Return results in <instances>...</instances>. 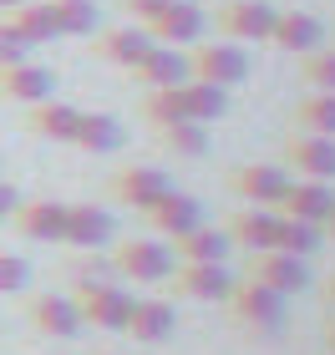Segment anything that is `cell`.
Returning a JSON list of instances; mask_svg holds the SVG:
<instances>
[{
  "instance_id": "obj_32",
  "label": "cell",
  "mask_w": 335,
  "mask_h": 355,
  "mask_svg": "<svg viewBox=\"0 0 335 355\" xmlns=\"http://www.w3.org/2000/svg\"><path fill=\"white\" fill-rule=\"evenodd\" d=\"M183 87V82H178ZM178 87H157L142 96V117H148L153 127H168V122H188V112H183V92Z\"/></svg>"
},
{
  "instance_id": "obj_10",
  "label": "cell",
  "mask_w": 335,
  "mask_h": 355,
  "mask_svg": "<svg viewBox=\"0 0 335 355\" xmlns=\"http://www.w3.org/2000/svg\"><path fill=\"white\" fill-rule=\"evenodd\" d=\"M148 229H153V239H163V244H173V239H183L188 229H198L203 223V208H198V198H188V193H178V188H168L163 198H157L148 214Z\"/></svg>"
},
{
  "instance_id": "obj_40",
  "label": "cell",
  "mask_w": 335,
  "mask_h": 355,
  "mask_svg": "<svg viewBox=\"0 0 335 355\" xmlns=\"http://www.w3.org/2000/svg\"><path fill=\"white\" fill-rule=\"evenodd\" d=\"M320 234H330V239H335V208H330V218L320 223Z\"/></svg>"
},
{
  "instance_id": "obj_42",
  "label": "cell",
  "mask_w": 335,
  "mask_h": 355,
  "mask_svg": "<svg viewBox=\"0 0 335 355\" xmlns=\"http://www.w3.org/2000/svg\"><path fill=\"white\" fill-rule=\"evenodd\" d=\"M325 355H330V350H325Z\"/></svg>"
},
{
  "instance_id": "obj_6",
  "label": "cell",
  "mask_w": 335,
  "mask_h": 355,
  "mask_svg": "<svg viewBox=\"0 0 335 355\" xmlns=\"http://www.w3.org/2000/svg\"><path fill=\"white\" fill-rule=\"evenodd\" d=\"M229 188L244 198L249 208H280L284 188H290V173L280 163H239L229 173Z\"/></svg>"
},
{
  "instance_id": "obj_13",
  "label": "cell",
  "mask_w": 335,
  "mask_h": 355,
  "mask_svg": "<svg viewBox=\"0 0 335 355\" xmlns=\"http://www.w3.org/2000/svg\"><path fill=\"white\" fill-rule=\"evenodd\" d=\"M46 96H56V76L46 67H36V61H10V67H0V102L36 107Z\"/></svg>"
},
{
  "instance_id": "obj_2",
  "label": "cell",
  "mask_w": 335,
  "mask_h": 355,
  "mask_svg": "<svg viewBox=\"0 0 335 355\" xmlns=\"http://www.w3.org/2000/svg\"><path fill=\"white\" fill-rule=\"evenodd\" d=\"M173 244H163V239H122V244H112V269L122 274V279L132 284H163L173 274Z\"/></svg>"
},
{
  "instance_id": "obj_25",
  "label": "cell",
  "mask_w": 335,
  "mask_h": 355,
  "mask_svg": "<svg viewBox=\"0 0 335 355\" xmlns=\"http://www.w3.org/2000/svg\"><path fill=\"white\" fill-rule=\"evenodd\" d=\"M223 254H229V239H223V229H209V223L173 239V259L178 264H223Z\"/></svg>"
},
{
  "instance_id": "obj_33",
  "label": "cell",
  "mask_w": 335,
  "mask_h": 355,
  "mask_svg": "<svg viewBox=\"0 0 335 355\" xmlns=\"http://www.w3.org/2000/svg\"><path fill=\"white\" fill-rule=\"evenodd\" d=\"M300 76L310 92H335V51H305L300 56Z\"/></svg>"
},
{
  "instance_id": "obj_19",
  "label": "cell",
  "mask_w": 335,
  "mask_h": 355,
  "mask_svg": "<svg viewBox=\"0 0 335 355\" xmlns=\"http://www.w3.org/2000/svg\"><path fill=\"white\" fill-rule=\"evenodd\" d=\"M275 234H280V214L275 208H244V214H234L229 223H223V239L249 254H264L275 249Z\"/></svg>"
},
{
  "instance_id": "obj_27",
  "label": "cell",
  "mask_w": 335,
  "mask_h": 355,
  "mask_svg": "<svg viewBox=\"0 0 335 355\" xmlns=\"http://www.w3.org/2000/svg\"><path fill=\"white\" fill-rule=\"evenodd\" d=\"M295 132H320V137H335V92H305L290 112Z\"/></svg>"
},
{
  "instance_id": "obj_41",
  "label": "cell",
  "mask_w": 335,
  "mask_h": 355,
  "mask_svg": "<svg viewBox=\"0 0 335 355\" xmlns=\"http://www.w3.org/2000/svg\"><path fill=\"white\" fill-rule=\"evenodd\" d=\"M15 6H21V0H0V10H15Z\"/></svg>"
},
{
  "instance_id": "obj_38",
  "label": "cell",
  "mask_w": 335,
  "mask_h": 355,
  "mask_svg": "<svg viewBox=\"0 0 335 355\" xmlns=\"http://www.w3.org/2000/svg\"><path fill=\"white\" fill-rule=\"evenodd\" d=\"M320 335H325V350L335 355V315H330V320H325V325H320Z\"/></svg>"
},
{
  "instance_id": "obj_9",
  "label": "cell",
  "mask_w": 335,
  "mask_h": 355,
  "mask_svg": "<svg viewBox=\"0 0 335 355\" xmlns=\"http://www.w3.org/2000/svg\"><path fill=\"white\" fill-rule=\"evenodd\" d=\"M249 279L290 300V295H300V289L310 284V269H305V259H295V254L264 249V254H249Z\"/></svg>"
},
{
  "instance_id": "obj_5",
  "label": "cell",
  "mask_w": 335,
  "mask_h": 355,
  "mask_svg": "<svg viewBox=\"0 0 335 355\" xmlns=\"http://www.w3.org/2000/svg\"><path fill=\"white\" fill-rule=\"evenodd\" d=\"M218 36L244 46V41H269V31H275V6H264V0H223L218 6Z\"/></svg>"
},
{
  "instance_id": "obj_21",
  "label": "cell",
  "mask_w": 335,
  "mask_h": 355,
  "mask_svg": "<svg viewBox=\"0 0 335 355\" xmlns=\"http://www.w3.org/2000/svg\"><path fill=\"white\" fill-rule=\"evenodd\" d=\"M15 234L21 239H36V244H61V218H67V203L56 198H31V203H15Z\"/></svg>"
},
{
  "instance_id": "obj_14",
  "label": "cell",
  "mask_w": 335,
  "mask_h": 355,
  "mask_svg": "<svg viewBox=\"0 0 335 355\" xmlns=\"http://www.w3.org/2000/svg\"><path fill=\"white\" fill-rule=\"evenodd\" d=\"M107 188H112V198H117L122 208H137V214H148V208L163 198L173 183H168L163 168H122V173H112Z\"/></svg>"
},
{
  "instance_id": "obj_7",
  "label": "cell",
  "mask_w": 335,
  "mask_h": 355,
  "mask_svg": "<svg viewBox=\"0 0 335 355\" xmlns=\"http://www.w3.org/2000/svg\"><path fill=\"white\" fill-rule=\"evenodd\" d=\"M203 26H209V15H203L194 0H173V6H163L142 31L153 36V46H178L183 51V46H198Z\"/></svg>"
},
{
  "instance_id": "obj_17",
  "label": "cell",
  "mask_w": 335,
  "mask_h": 355,
  "mask_svg": "<svg viewBox=\"0 0 335 355\" xmlns=\"http://www.w3.org/2000/svg\"><path fill=\"white\" fill-rule=\"evenodd\" d=\"M320 41H325L320 15H310V10H275L269 46H280V51H290V56H305V51H320Z\"/></svg>"
},
{
  "instance_id": "obj_12",
  "label": "cell",
  "mask_w": 335,
  "mask_h": 355,
  "mask_svg": "<svg viewBox=\"0 0 335 355\" xmlns=\"http://www.w3.org/2000/svg\"><path fill=\"white\" fill-rule=\"evenodd\" d=\"M330 208H335V188L330 183H315V178H290V188H284V198L275 214L280 218H300V223H320L330 218Z\"/></svg>"
},
{
  "instance_id": "obj_1",
  "label": "cell",
  "mask_w": 335,
  "mask_h": 355,
  "mask_svg": "<svg viewBox=\"0 0 335 355\" xmlns=\"http://www.w3.org/2000/svg\"><path fill=\"white\" fill-rule=\"evenodd\" d=\"M71 304L82 315V325H92V330H122L127 315H132V295L112 279H97V274H76Z\"/></svg>"
},
{
  "instance_id": "obj_8",
  "label": "cell",
  "mask_w": 335,
  "mask_h": 355,
  "mask_svg": "<svg viewBox=\"0 0 335 355\" xmlns=\"http://www.w3.org/2000/svg\"><path fill=\"white\" fill-rule=\"evenodd\" d=\"M223 304H229V315L239 320V325H249V330H275L280 320H284V295H275V289H264V284H254V279L234 284Z\"/></svg>"
},
{
  "instance_id": "obj_20",
  "label": "cell",
  "mask_w": 335,
  "mask_h": 355,
  "mask_svg": "<svg viewBox=\"0 0 335 355\" xmlns=\"http://www.w3.org/2000/svg\"><path fill=\"white\" fill-rule=\"evenodd\" d=\"M168 279L178 284L183 300H209V304L229 300V289H234V279H229L223 264H173Z\"/></svg>"
},
{
  "instance_id": "obj_30",
  "label": "cell",
  "mask_w": 335,
  "mask_h": 355,
  "mask_svg": "<svg viewBox=\"0 0 335 355\" xmlns=\"http://www.w3.org/2000/svg\"><path fill=\"white\" fill-rule=\"evenodd\" d=\"M157 137H163V148L178 153V157H203L209 153V127L203 122H168V127H157Z\"/></svg>"
},
{
  "instance_id": "obj_29",
  "label": "cell",
  "mask_w": 335,
  "mask_h": 355,
  "mask_svg": "<svg viewBox=\"0 0 335 355\" xmlns=\"http://www.w3.org/2000/svg\"><path fill=\"white\" fill-rule=\"evenodd\" d=\"M56 36H92L97 31V0H46Z\"/></svg>"
},
{
  "instance_id": "obj_36",
  "label": "cell",
  "mask_w": 335,
  "mask_h": 355,
  "mask_svg": "<svg viewBox=\"0 0 335 355\" xmlns=\"http://www.w3.org/2000/svg\"><path fill=\"white\" fill-rule=\"evenodd\" d=\"M163 6H173V0H122V10L132 15L137 26H148V21H153V15L163 10Z\"/></svg>"
},
{
  "instance_id": "obj_35",
  "label": "cell",
  "mask_w": 335,
  "mask_h": 355,
  "mask_svg": "<svg viewBox=\"0 0 335 355\" xmlns=\"http://www.w3.org/2000/svg\"><path fill=\"white\" fill-rule=\"evenodd\" d=\"M26 56H31V46L15 36L6 21H0V67H10V61H26Z\"/></svg>"
},
{
  "instance_id": "obj_37",
  "label": "cell",
  "mask_w": 335,
  "mask_h": 355,
  "mask_svg": "<svg viewBox=\"0 0 335 355\" xmlns=\"http://www.w3.org/2000/svg\"><path fill=\"white\" fill-rule=\"evenodd\" d=\"M15 203H21L15 183H6V178H0V218H10V214H15Z\"/></svg>"
},
{
  "instance_id": "obj_24",
  "label": "cell",
  "mask_w": 335,
  "mask_h": 355,
  "mask_svg": "<svg viewBox=\"0 0 335 355\" xmlns=\"http://www.w3.org/2000/svg\"><path fill=\"white\" fill-rule=\"evenodd\" d=\"M122 122L112 117V112H82L76 117V132H71V148L82 153H117L122 148Z\"/></svg>"
},
{
  "instance_id": "obj_34",
  "label": "cell",
  "mask_w": 335,
  "mask_h": 355,
  "mask_svg": "<svg viewBox=\"0 0 335 355\" xmlns=\"http://www.w3.org/2000/svg\"><path fill=\"white\" fill-rule=\"evenodd\" d=\"M26 284H31V264L21 254H0V295H15Z\"/></svg>"
},
{
  "instance_id": "obj_26",
  "label": "cell",
  "mask_w": 335,
  "mask_h": 355,
  "mask_svg": "<svg viewBox=\"0 0 335 355\" xmlns=\"http://www.w3.org/2000/svg\"><path fill=\"white\" fill-rule=\"evenodd\" d=\"M0 21H6L26 46H46V41H56V21H51V10H46V0H21V6L6 10Z\"/></svg>"
},
{
  "instance_id": "obj_16",
  "label": "cell",
  "mask_w": 335,
  "mask_h": 355,
  "mask_svg": "<svg viewBox=\"0 0 335 355\" xmlns=\"http://www.w3.org/2000/svg\"><path fill=\"white\" fill-rule=\"evenodd\" d=\"M26 320H31V330L51 335V340H71V335H82V315H76L71 295H31Z\"/></svg>"
},
{
  "instance_id": "obj_11",
  "label": "cell",
  "mask_w": 335,
  "mask_h": 355,
  "mask_svg": "<svg viewBox=\"0 0 335 355\" xmlns=\"http://www.w3.org/2000/svg\"><path fill=\"white\" fill-rule=\"evenodd\" d=\"M117 239V223H112L107 208L97 203H67V218H61V244L71 249H102Z\"/></svg>"
},
{
  "instance_id": "obj_28",
  "label": "cell",
  "mask_w": 335,
  "mask_h": 355,
  "mask_svg": "<svg viewBox=\"0 0 335 355\" xmlns=\"http://www.w3.org/2000/svg\"><path fill=\"white\" fill-rule=\"evenodd\" d=\"M183 112H188V122H218L223 112H229V92L223 87H209V82H183Z\"/></svg>"
},
{
  "instance_id": "obj_22",
  "label": "cell",
  "mask_w": 335,
  "mask_h": 355,
  "mask_svg": "<svg viewBox=\"0 0 335 355\" xmlns=\"http://www.w3.org/2000/svg\"><path fill=\"white\" fill-rule=\"evenodd\" d=\"M153 46V36L142 26H112V31H102L97 36V46H92V51H97L107 67H122V71H132L137 67V56L148 51Z\"/></svg>"
},
{
  "instance_id": "obj_39",
  "label": "cell",
  "mask_w": 335,
  "mask_h": 355,
  "mask_svg": "<svg viewBox=\"0 0 335 355\" xmlns=\"http://www.w3.org/2000/svg\"><path fill=\"white\" fill-rule=\"evenodd\" d=\"M320 295H325V304H330V310H335V274H330V279H325V289H320Z\"/></svg>"
},
{
  "instance_id": "obj_23",
  "label": "cell",
  "mask_w": 335,
  "mask_h": 355,
  "mask_svg": "<svg viewBox=\"0 0 335 355\" xmlns=\"http://www.w3.org/2000/svg\"><path fill=\"white\" fill-rule=\"evenodd\" d=\"M76 117H82V107L56 102V96H46V102L26 107V127H31L36 137H46V142H71V132H76Z\"/></svg>"
},
{
  "instance_id": "obj_3",
  "label": "cell",
  "mask_w": 335,
  "mask_h": 355,
  "mask_svg": "<svg viewBox=\"0 0 335 355\" xmlns=\"http://www.w3.org/2000/svg\"><path fill=\"white\" fill-rule=\"evenodd\" d=\"M249 76V56L234 41H203L188 51V82H209V87H239Z\"/></svg>"
},
{
  "instance_id": "obj_15",
  "label": "cell",
  "mask_w": 335,
  "mask_h": 355,
  "mask_svg": "<svg viewBox=\"0 0 335 355\" xmlns=\"http://www.w3.org/2000/svg\"><path fill=\"white\" fill-rule=\"evenodd\" d=\"M142 92H157V87H178L188 82V56L178 46H148V51L137 56V67L127 71Z\"/></svg>"
},
{
  "instance_id": "obj_18",
  "label": "cell",
  "mask_w": 335,
  "mask_h": 355,
  "mask_svg": "<svg viewBox=\"0 0 335 355\" xmlns=\"http://www.w3.org/2000/svg\"><path fill=\"white\" fill-rule=\"evenodd\" d=\"M173 330H178V310L168 300H132V315L122 325V335H132L137 345H163Z\"/></svg>"
},
{
  "instance_id": "obj_31",
  "label": "cell",
  "mask_w": 335,
  "mask_h": 355,
  "mask_svg": "<svg viewBox=\"0 0 335 355\" xmlns=\"http://www.w3.org/2000/svg\"><path fill=\"white\" fill-rule=\"evenodd\" d=\"M320 229L315 223H300V218H280V234H275V249L280 254H295V259H310L315 249H320Z\"/></svg>"
},
{
  "instance_id": "obj_4",
  "label": "cell",
  "mask_w": 335,
  "mask_h": 355,
  "mask_svg": "<svg viewBox=\"0 0 335 355\" xmlns=\"http://www.w3.org/2000/svg\"><path fill=\"white\" fill-rule=\"evenodd\" d=\"M280 157H284V168L300 173V178L335 183V137H320V132H290V137L280 142Z\"/></svg>"
}]
</instances>
